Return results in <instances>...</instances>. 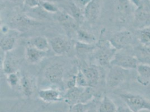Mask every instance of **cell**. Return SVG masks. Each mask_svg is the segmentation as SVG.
Segmentation results:
<instances>
[{
  "mask_svg": "<svg viewBox=\"0 0 150 112\" xmlns=\"http://www.w3.org/2000/svg\"><path fill=\"white\" fill-rule=\"evenodd\" d=\"M50 43L51 49L56 55L59 56L68 53L72 48L69 39L63 36L52 38L50 40Z\"/></svg>",
  "mask_w": 150,
  "mask_h": 112,
  "instance_id": "cell-5",
  "label": "cell"
},
{
  "mask_svg": "<svg viewBox=\"0 0 150 112\" xmlns=\"http://www.w3.org/2000/svg\"><path fill=\"white\" fill-rule=\"evenodd\" d=\"M85 19L89 22H94L99 16L100 5L99 0H90L84 9Z\"/></svg>",
  "mask_w": 150,
  "mask_h": 112,
  "instance_id": "cell-9",
  "label": "cell"
},
{
  "mask_svg": "<svg viewBox=\"0 0 150 112\" xmlns=\"http://www.w3.org/2000/svg\"><path fill=\"white\" fill-rule=\"evenodd\" d=\"M117 50L111 45L109 41L100 43L95 53V58L101 66H110L117 54Z\"/></svg>",
  "mask_w": 150,
  "mask_h": 112,
  "instance_id": "cell-1",
  "label": "cell"
},
{
  "mask_svg": "<svg viewBox=\"0 0 150 112\" xmlns=\"http://www.w3.org/2000/svg\"><path fill=\"white\" fill-rule=\"evenodd\" d=\"M19 59L11 53V51L5 52L2 62V71L6 75L16 72L19 69Z\"/></svg>",
  "mask_w": 150,
  "mask_h": 112,
  "instance_id": "cell-8",
  "label": "cell"
},
{
  "mask_svg": "<svg viewBox=\"0 0 150 112\" xmlns=\"http://www.w3.org/2000/svg\"><path fill=\"white\" fill-rule=\"evenodd\" d=\"M95 46L93 44H88L83 43L80 42H77L76 44V49L77 52L83 54L86 53L88 52H90L94 50Z\"/></svg>",
  "mask_w": 150,
  "mask_h": 112,
  "instance_id": "cell-27",
  "label": "cell"
},
{
  "mask_svg": "<svg viewBox=\"0 0 150 112\" xmlns=\"http://www.w3.org/2000/svg\"><path fill=\"white\" fill-rule=\"evenodd\" d=\"M76 85L79 87H90L88 80L81 69H79L76 74Z\"/></svg>",
  "mask_w": 150,
  "mask_h": 112,
  "instance_id": "cell-26",
  "label": "cell"
},
{
  "mask_svg": "<svg viewBox=\"0 0 150 112\" xmlns=\"http://www.w3.org/2000/svg\"><path fill=\"white\" fill-rule=\"evenodd\" d=\"M58 21L63 28L69 32H75L79 29L80 25L70 14L66 13H61L58 18Z\"/></svg>",
  "mask_w": 150,
  "mask_h": 112,
  "instance_id": "cell-11",
  "label": "cell"
},
{
  "mask_svg": "<svg viewBox=\"0 0 150 112\" xmlns=\"http://www.w3.org/2000/svg\"><path fill=\"white\" fill-rule=\"evenodd\" d=\"M45 78L53 84L61 83L64 77V69L62 65L56 63L48 66L44 71Z\"/></svg>",
  "mask_w": 150,
  "mask_h": 112,
  "instance_id": "cell-6",
  "label": "cell"
},
{
  "mask_svg": "<svg viewBox=\"0 0 150 112\" xmlns=\"http://www.w3.org/2000/svg\"><path fill=\"white\" fill-rule=\"evenodd\" d=\"M7 82L9 86L11 88L16 87L20 85L21 77L18 74V72L7 75Z\"/></svg>",
  "mask_w": 150,
  "mask_h": 112,
  "instance_id": "cell-25",
  "label": "cell"
},
{
  "mask_svg": "<svg viewBox=\"0 0 150 112\" xmlns=\"http://www.w3.org/2000/svg\"><path fill=\"white\" fill-rule=\"evenodd\" d=\"M23 91V93L26 97L29 98L34 93V82L31 77L28 75L21 76V80L19 85Z\"/></svg>",
  "mask_w": 150,
  "mask_h": 112,
  "instance_id": "cell-15",
  "label": "cell"
},
{
  "mask_svg": "<svg viewBox=\"0 0 150 112\" xmlns=\"http://www.w3.org/2000/svg\"><path fill=\"white\" fill-rule=\"evenodd\" d=\"M149 13L148 11L144 7L143 4L141 6L137 7L136 10L135 11V18L138 21L141 22L146 21L149 18Z\"/></svg>",
  "mask_w": 150,
  "mask_h": 112,
  "instance_id": "cell-23",
  "label": "cell"
},
{
  "mask_svg": "<svg viewBox=\"0 0 150 112\" xmlns=\"http://www.w3.org/2000/svg\"><path fill=\"white\" fill-rule=\"evenodd\" d=\"M109 41L116 50H123L134 43V36L131 31L123 30L113 34Z\"/></svg>",
  "mask_w": 150,
  "mask_h": 112,
  "instance_id": "cell-4",
  "label": "cell"
},
{
  "mask_svg": "<svg viewBox=\"0 0 150 112\" xmlns=\"http://www.w3.org/2000/svg\"><path fill=\"white\" fill-rule=\"evenodd\" d=\"M25 5L30 8H37L40 6V1L38 0H25Z\"/></svg>",
  "mask_w": 150,
  "mask_h": 112,
  "instance_id": "cell-30",
  "label": "cell"
},
{
  "mask_svg": "<svg viewBox=\"0 0 150 112\" xmlns=\"http://www.w3.org/2000/svg\"><path fill=\"white\" fill-rule=\"evenodd\" d=\"M69 8L71 12V14L70 15L76 20L79 25H81L83 23L84 19H85L84 16V11H82L80 7L73 2L70 4Z\"/></svg>",
  "mask_w": 150,
  "mask_h": 112,
  "instance_id": "cell-21",
  "label": "cell"
},
{
  "mask_svg": "<svg viewBox=\"0 0 150 112\" xmlns=\"http://www.w3.org/2000/svg\"><path fill=\"white\" fill-rule=\"evenodd\" d=\"M40 6H41L45 11L49 13H57L58 10V8L55 5L47 1H40Z\"/></svg>",
  "mask_w": 150,
  "mask_h": 112,
  "instance_id": "cell-28",
  "label": "cell"
},
{
  "mask_svg": "<svg viewBox=\"0 0 150 112\" xmlns=\"http://www.w3.org/2000/svg\"><path fill=\"white\" fill-rule=\"evenodd\" d=\"M16 42V39L12 35L6 34L1 39V49L5 52H10L14 48Z\"/></svg>",
  "mask_w": 150,
  "mask_h": 112,
  "instance_id": "cell-18",
  "label": "cell"
},
{
  "mask_svg": "<svg viewBox=\"0 0 150 112\" xmlns=\"http://www.w3.org/2000/svg\"><path fill=\"white\" fill-rule=\"evenodd\" d=\"M30 44L38 50L45 52L48 51L50 48V41L43 36H37L31 38Z\"/></svg>",
  "mask_w": 150,
  "mask_h": 112,
  "instance_id": "cell-17",
  "label": "cell"
},
{
  "mask_svg": "<svg viewBox=\"0 0 150 112\" xmlns=\"http://www.w3.org/2000/svg\"><path fill=\"white\" fill-rule=\"evenodd\" d=\"M146 46H148V47H150V42L149 43L147 44V45H146Z\"/></svg>",
  "mask_w": 150,
  "mask_h": 112,
  "instance_id": "cell-33",
  "label": "cell"
},
{
  "mask_svg": "<svg viewBox=\"0 0 150 112\" xmlns=\"http://www.w3.org/2000/svg\"><path fill=\"white\" fill-rule=\"evenodd\" d=\"M138 38L144 45L149 43L150 42V26L139 29L138 31Z\"/></svg>",
  "mask_w": 150,
  "mask_h": 112,
  "instance_id": "cell-22",
  "label": "cell"
},
{
  "mask_svg": "<svg viewBox=\"0 0 150 112\" xmlns=\"http://www.w3.org/2000/svg\"><path fill=\"white\" fill-rule=\"evenodd\" d=\"M117 112H134L126 104L120 106L117 108Z\"/></svg>",
  "mask_w": 150,
  "mask_h": 112,
  "instance_id": "cell-31",
  "label": "cell"
},
{
  "mask_svg": "<svg viewBox=\"0 0 150 112\" xmlns=\"http://www.w3.org/2000/svg\"><path fill=\"white\" fill-rule=\"evenodd\" d=\"M120 97L134 112H139L142 110L150 111V101L139 95L122 94L120 95Z\"/></svg>",
  "mask_w": 150,
  "mask_h": 112,
  "instance_id": "cell-3",
  "label": "cell"
},
{
  "mask_svg": "<svg viewBox=\"0 0 150 112\" xmlns=\"http://www.w3.org/2000/svg\"><path fill=\"white\" fill-rule=\"evenodd\" d=\"M132 4H133L136 7L141 6L142 4L141 0H128Z\"/></svg>",
  "mask_w": 150,
  "mask_h": 112,
  "instance_id": "cell-32",
  "label": "cell"
},
{
  "mask_svg": "<svg viewBox=\"0 0 150 112\" xmlns=\"http://www.w3.org/2000/svg\"><path fill=\"white\" fill-rule=\"evenodd\" d=\"M91 105L90 102L88 103H78L69 106V112H87Z\"/></svg>",
  "mask_w": 150,
  "mask_h": 112,
  "instance_id": "cell-24",
  "label": "cell"
},
{
  "mask_svg": "<svg viewBox=\"0 0 150 112\" xmlns=\"http://www.w3.org/2000/svg\"><path fill=\"white\" fill-rule=\"evenodd\" d=\"M39 98L46 103H53L63 100L61 92L56 89L48 88L41 89L38 92Z\"/></svg>",
  "mask_w": 150,
  "mask_h": 112,
  "instance_id": "cell-10",
  "label": "cell"
},
{
  "mask_svg": "<svg viewBox=\"0 0 150 112\" xmlns=\"http://www.w3.org/2000/svg\"><path fill=\"white\" fill-rule=\"evenodd\" d=\"M99 112H117V107L112 100L104 96L101 100L98 109Z\"/></svg>",
  "mask_w": 150,
  "mask_h": 112,
  "instance_id": "cell-19",
  "label": "cell"
},
{
  "mask_svg": "<svg viewBox=\"0 0 150 112\" xmlns=\"http://www.w3.org/2000/svg\"><path fill=\"white\" fill-rule=\"evenodd\" d=\"M138 60L134 56L116 54L110 65H115L123 69L130 70L137 69Z\"/></svg>",
  "mask_w": 150,
  "mask_h": 112,
  "instance_id": "cell-7",
  "label": "cell"
},
{
  "mask_svg": "<svg viewBox=\"0 0 150 112\" xmlns=\"http://www.w3.org/2000/svg\"><path fill=\"white\" fill-rule=\"evenodd\" d=\"M138 73V80L144 85L150 80V65L147 64H138L136 69Z\"/></svg>",
  "mask_w": 150,
  "mask_h": 112,
  "instance_id": "cell-16",
  "label": "cell"
},
{
  "mask_svg": "<svg viewBox=\"0 0 150 112\" xmlns=\"http://www.w3.org/2000/svg\"><path fill=\"white\" fill-rule=\"evenodd\" d=\"M84 89L79 86L69 89L63 96V100L69 106L79 103Z\"/></svg>",
  "mask_w": 150,
  "mask_h": 112,
  "instance_id": "cell-13",
  "label": "cell"
},
{
  "mask_svg": "<svg viewBox=\"0 0 150 112\" xmlns=\"http://www.w3.org/2000/svg\"><path fill=\"white\" fill-rule=\"evenodd\" d=\"M46 56V52L29 45L26 48L25 57L29 62L36 64L40 62Z\"/></svg>",
  "mask_w": 150,
  "mask_h": 112,
  "instance_id": "cell-14",
  "label": "cell"
},
{
  "mask_svg": "<svg viewBox=\"0 0 150 112\" xmlns=\"http://www.w3.org/2000/svg\"><path fill=\"white\" fill-rule=\"evenodd\" d=\"M81 69L88 80L89 86L95 87L98 84L100 79L98 69L91 66H84Z\"/></svg>",
  "mask_w": 150,
  "mask_h": 112,
  "instance_id": "cell-12",
  "label": "cell"
},
{
  "mask_svg": "<svg viewBox=\"0 0 150 112\" xmlns=\"http://www.w3.org/2000/svg\"><path fill=\"white\" fill-rule=\"evenodd\" d=\"M66 86L69 89H71L72 87L77 86L76 85V74L72 75L71 77H69L67 81L66 82Z\"/></svg>",
  "mask_w": 150,
  "mask_h": 112,
  "instance_id": "cell-29",
  "label": "cell"
},
{
  "mask_svg": "<svg viewBox=\"0 0 150 112\" xmlns=\"http://www.w3.org/2000/svg\"><path fill=\"white\" fill-rule=\"evenodd\" d=\"M76 34L78 41L83 43L93 44L96 41V37L88 31L79 29L76 32Z\"/></svg>",
  "mask_w": 150,
  "mask_h": 112,
  "instance_id": "cell-20",
  "label": "cell"
},
{
  "mask_svg": "<svg viewBox=\"0 0 150 112\" xmlns=\"http://www.w3.org/2000/svg\"><path fill=\"white\" fill-rule=\"evenodd\" d=\"M129 70L115 65H110L106 76L107 86L114 89L119 86L129 76Z\"/></svg>",
  "mask_w": 150,
  "mask_h": 112,
  "instance_id": "cell-2",
  "label": "cell"
}]
</instances>
